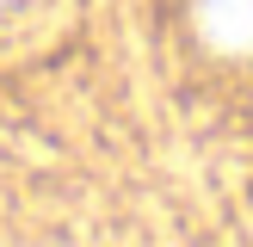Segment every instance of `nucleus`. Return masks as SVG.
I'll return each instance as SVG.
<instances>
[{
  "instance_id": "obj_1",
  "label": "nucleus",
  "mask_w": 253,
  "mask_h": 247,
  "mask_svg": "<svg viewBox=\"0 0 253 247\" xmlns=\"http://www.w3.org/2000/svg\"><path fill=\"white\" fill-rule=\"evenodd\" d=\"M198 25L216 49H253V0H198Z\"/></svg>"
}]
</instances>
